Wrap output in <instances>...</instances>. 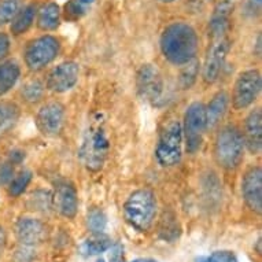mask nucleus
<instances>
[{"instance_id": "nucleus-1", "label": "nucleus", "mask_w": 262, "mask_h": 262, "mask_svg": "<svg viewBox=\"0 0 262 262\" xmlns=\"http://www.w3.org/2000/svg\"><path fill=\"white\" fill-rule=\"evenodd\" d=\"M159 47L165 59L174 66H184L196 58L199 48L198 35L187 22H172L163 29Z\"/></svg>"}, {"instance_id": "nucleus-2", "label": "nucleus", "mask_w": 262, "mask_h": 262, "mask_svg": "<svg viewBox=\"0 0 262 262\" xmlns=\"http://www.w3.org/2000/svg\"><path fill=\"white\" fill-rule=\"evenodd\" d=\"M110 151V142L100 120L92 121L84 134L81 146L78 150L80 161L88 172L96 173L102 170Z\"/></svg>"}, {"instance_id": "nucleus-3", "label": "nucleus", "mask_w": 262, "mask_h": 262, "mask_svg": "<svg viewBox=\"0 0 262 262\" xmlns=\"http://www.w3.org/2000/svg\"><path fill=\"white\" fill-rule=\"evenodd\" d=\"M158 213L155 193L148 188L136 189L124 203V215L126 223L139 232H148Z\"/></svg>"}, {"instance_id": "nucleus-4", "label": "nucleus", "mask_w": 262, "mask_h": 262, "mask_svg": "<svg viewBox=\"0 0 262 262\" xmlns=\"http://www.w3.org/2000/svg\"><path fill=\"white\" fill-rule=\"evenodd\" d=\"M245 140L241 129L235 125H225L220 129L214 140V159L220 168L235 170L245 157Z\"/></svg>"}, {"instance_id": "nucleus-5", "label": "nucleus", "mask_w": 262, "mask_h": 262, "mask_svg": "<svg viewBox=\"0 0 262 262\" xmlns=\"http://www.w3.org/2000/svg\"><path fill=\"white\" fill-rule=\"evenodd\" d=\"M183 125L179 120H170L163 125L155 147V159L162 168L179 165L183 157Z\"/></svg>"}, {"instance_id": "nucleus-6", "label": "nucleus", "mask_w": 262, "mask_h": 262, "mask_svg": "<svg viewBox=\"0 0 262 262\" xmlns=\"http://www.w3.org/2000/svg\"><path fill=\"white\" fill-rule=\"evenodd\" d=\"M60 52V43L55 36L44 35L30 40L24 50V60L30 72H41L56 59Z\"/></svg>"}, {"instance_id": "nucleus-7", "label": "nucleus", "mask_w": 262, "mask_h": 262, "mask_svg": "<svg viewBox=\"0 0 262 262\" xmlns=\"http://www.w3.org/2000/svg\"><path fill=\"white\" fill-rule=\"evenodd\" d=\"M183 135L185 148L189 154H196L203 143L206 128V107L202 102H193L187 107L184 114Z\"/></svg>"}, {"instance_id": "nucleus-8", "label": "nucleus", "mask_w": 262, "mask_h": 262, "mask_svg": "<svg viewBox=\"0 0 262 262\" xmlns=\"http://www.w3.org/2000/svg\"><path fill=\"white\" fill-rule=\"evenodd\" d=\"M261 86L262 78L259 70L249 69L239 73L232 91V107L236 112L249 108L257 100Z\"/></svg>"}, {"instance_id": "nucleus-9", "label": "nucleus", "mask_w": 262, "mask_h": 262, "mask_svg": "<svg viewBox=\"0 0 262 262\" xmlns=\"http://www.w3.org/2000/svg\"><path fill=\"white\" fill-rule=\"evenodd\" d=\"M229 48H231V41L228 36H220L211 39L202 68V78L205 84L210 85L219 80Z\"/></svg>"}, {"instance_id": "nucleus-10", "label": "nucleus", "mask_w": 262, "mask_h": 262, "mask_svg": "<svg viewBox=\"0 0 262 262\" xmlns=\"http://www.w3.org/2000/svg\"><path fill=\"white\" fill-rule=\"evenodd\" d=\"M163 77L159 69L152 63H144L136 73V91L140 99L155 103L163 94Z\"/></svg>"}, {"instance_id": "nucleus-11", "label": "nucleus", "mask_w": 262, "mask_h": 262, "mask_svg": "<svg viewBox=\"0 0 262 262\" xmlns=\"http://www.w3.org/2000/svg\"><path fill=\"white\" fill-rule=\"evenodd\" d=\"M64 106L60 102H47L36 114V126L44 136L54 138L62 132L64 126Z\"/></svg>"}, {"instance_id": "nucleus-12", "label": "nucleus", "mask_w": 262, "mask_h": 262, "mask_svg": "<svg viewBox=\"0 0 262 262\" xmlns=\"http://www.w3.org/2000/svg\"><path fill=\"white\" fill-rule=\"evenodd\" d=\"M80 77V66L77 62H62L50 72L46 81V88L55 94H64L73 88Z\"/></svg>"}, {"instance_id": "nucleus-13", "label": "nucleus", "mask_w": 262, "mask_h": 262, "mask_svg": "<svg viewBox=\"0 0 262 262\" xmlns=\"http://www.w3.org/2000/svg\"><path fill=\"white\" fill-rule=\"evenodd\" d=\"M242 195L246 206L250 210L262 213V169L261 166H251L247 169L242 180Z\"/></svg>"}, {"instance_id": "nucleus-14", "label": "nucleus", "mask_w": 262, "mask_h": 262, "mask_svg": "<svg viewBox=\"0 0 262 262\" xmlns=\"http://www.w3.org/2000/svg\"><path fill=\"white\" fill-rule=\"evenodd\" d=\"M52 207L68 220H73L77 215L78 195L72 183L62 181L56 185L55 192L52 195Z\"/></svg>"}, {"instance_id": "nucleus-15", "label": "nucleus", "mask_w": 262, "mask_h": 262, "mask_svg": "<svg viewBox=\"0 0 262 262\" xmlns=\"http://www.w3.org/2000/svg\"><path fill=\"white\" fill-rule=\"evenodd\" d=\"M15 235L21 246L35 247L47 239V225L37 219L22 217L15 224Z\"/></svg>"}, {"instance_id": "nucleus-16", "label": "nucleus", "mask_w": 262, "mask_h": 262, "mask_svg": "<svg viewBox=\"0 0 262 262\" xmlns=\"http://www.w3.org/2000/svg\"><path fill=\"white\" fill-rule=\"evenodd\" d=\"M245 147L250 154L258 155L262 150V113L261 108H254L246 117L245 132H243Z\"/></svg>"}, {"instance_id": "nucleus-17", "label": "nucleus", "mask_w": 262, "mask_h": 262, "mask_svg": "<svg viewBox=\"0 0 262 262\" xmlns=\"http://www.w3.org/2000/svg\"><path fill=\"white\" fill-rule=\"evenodd\" d=\"M232 10L233 5L231 0H221L219 5L215 6L214 11L211 14L210 26H209V35L211 39L227 36Z\"/></svg>"}, {"instance_id": "nucleus-18", "label": "nucleus", "mask_w": 262, "mask_h": 262, "mask_svg": "<svg viewBox=\"0 0 262 262\" xmlns=\"http://www.w3.org/2000/svg\"><path fill=\"white\" fill-rule=\"evenodd\" d=\"M228 104H229V96L225 91H219L213 96L210 103L205 106L206 107V128L207 130L214 129L221 122L224 116L227 114Z\"/></svg>"}, {"instance_id": "nucleus-19", "label": "nucleus", "mask_w": 262, "mask_h": 262, "mask_svg": "<svg viewBox=\"0 0 262 262\" xmlns=\"http://www.w3.org/2000/svg\"><path fill=\"white\" fill-rule=\"evenodd\" d=\"M21 77V68L15 60H5L0 63V98L13 90Z\"/></svg>"}, {"instance_id": "nucleus-20", "label": "nucleus", "mask_w": 262, "mask_h": 262, "mask_svg": "<svg viewBox=\"0 0 262 262\" xmlns=\"http://www.w3.org/2000/svg\"><path fill=\"white\" fill-rule=\"evenodd\" d=\"M21 117V108L14 102L2 100L0 102V136L9 134L18 124Z\"/></svg>"}, {"instance_id": "nucleus-21", "label": "nucleus", "mask_w": 262, "mask_h": 262, "mask_svg": "<svg viewBox=\"0 0 262 262\" xmlns=\"http://www.w3.org/2000/svg\"><path fill=\"white\" fill-rule=\"evenodd\" d=\"M60 25V9L56 3H48L39 11L37 28L44 32H54Z\"/></svg>"}, {"instance_id": "nucleus-22", "label": "nucleus", "mask_w": 262, "mask_h": 262, "mask_svg": "<svg viewBox=\"0 0 262 262\" xmlns=\"http://www.w3.org/2000/svg\"><path fill=\"white\" fill-rule=\"evenodd\" d=\"M35 15L36 7L33 5H28L24 9L19 10L17 15L11 21V26H10L11 33L14 36H19L28 32L30 29V26L33 25V22H35Z\"/></svg>"}, {"instance_id": "nucleus-23", "label": "nucleus", "mask_w": 262, "mask_h": 262, "mask_svg": "<svg viewBox=\"0 0 262 262\" xmlns=\"http://www.w3.org/2000/svg\"><path fill=\"white\" fill-rule=\"evenodd\" d=\"M108 249H112V241L108 237L102 235H94V237L86 239L81 245L80 250L81 254L91 257V255H99V254L107 251Z\"/></svg>"}, {"instance_id": "nucleus-24", "label": "nucleus", "mask_w": 262, "mask_h": 262, "mask_svg": "<svg viewBox=\"0 0 262 262\" xmlns=\"http://www.w3.org/2000/svg\"><path fill=\"white\" fill-rule=\"evenodd\" d=\"M181 228L180 224L177 221L176 215L174 214H165L162 217L161 225H159V236L162 237L163 241L172 243L180 236Z\"/></svg>"}, {"instance_id": "nucleus-25", "label": "nucleus", "mask_w": 262, "mask_h": 262, "mask_svg": "<svg viewBox=\"0 0 262 262\" xmlns=\"http://www.w3.org/2000/svg\"><path fill=\"white\" fill-rule=\"evenodd\" d=\"M86 227L92 235H102L107 227V217L100 207H91L86 214Z\"/></svg>"}, {"instance_id": "nucleus-26", "label": "nucleus", "mask_w": 262, "mask_h": 262, "mask_svg": "<svg viewBox=\"0 0 262 262\" xmlns=\"http://www.w3.org/2000/svg\"><path fill=\"white\" fill-rule=\"evenodd\" d=\"M32 179H33V173L28 169H24L19 173H17L9 183L10 196H13V198L21 196L22 193L25 192V189L28 188V185L30 184Z\"/></svg>"}, {"instance_id": "nucleus-27", "label": "nucleus", "mask_w": 262, "mask_h": 262, "mask_svg": "<svg viewBox=\"0 0 262 262\" xmlns=\"http://www.w3.org/2000/svg\"><path fill=\"white\" fill-rule=\"evenodd\" d=\"M28 206L33 211H48L52 207V193L50 191L37 189L28 199Z\"/></svg>"}, {"instance_id": "nucleus-28", "label": "nucleus", "mask_w": 262, "mask_h": 262, "mask_svg": "<svg viewBox=\"0 0 262 262\" xmlns=\"http://www.w3.org/2000/svg\"><path fill=\"white\" fill-rule=\"evenodd\" d=\"M22 0H0V26L13 21L21 10Z\"/></svg>"}, {"instance_id": "nucleus-29", "label": "nucleus", "mask_w": 262, "mask_h": 262, "mask_svg": "<svg viewBox=\"0 0 262 262\" xmlns=\"http://www.w3.org/2000/svg\"><path fill=\"white\" fill-rule=\"evenodd\" d=\"M44 90H46V86L39 80H33V81L26 82L24 85L22 96L28 103H37V102L43 99Z\"/></svg>"}, {"instance_id": "nucleus-30", "label": "nucleus", "mask_w": 262, "mask_h": 262, "mask_svg": "<svg viewBox=\"0 0 262 262\" xmlns=\"http://www.w3.org/2000/svg\"><path fill=\"white\" fill-rule=\"evenodd\" d=\"M184 66L185 70L181 73L180 82L184 90H189V86L195 82L196 76H198V62H195V59H193L189 63L184 64Z\"/></svg>"}, {"instance_id": "nucleus-31", "label": "nucleus", "mask_w": 262, "mask_h": 262, "mask_svg": "<svg viewBox=\"0 0 262 262\" xmlns=\"http://www.w3.org/2000/svg\"><path fill=\"white\" fill-rule=\"evenodd\" d=\"M86 13V6L81 5L80 0H69L64 5V17L70 21H76Z\"/></svg>"}, {"instance_id": "nucleus-32", "label": "nucleus", "mask_w": 262, "mask_h": 262, "mask_svg": "<svg viewBox=\"0 0 262 262\" xmlns=\"http://www.w3.org/2000/svg\"><path fill=\"white\" fill-rule=\"evenodd\" d=\"M195 262H239L236 255L232 251L228 250H220L210 254L209 257H199L195 259Z\"/></svg>"}, {"instance_id": "nucleus-33", "label": "nucleus", "mask_w": 262, "mask_h": 262, "mask_svg": "<svg viewBox=\"0 0 262 262\" xmlns=\"http://www.w3.org/2000/svg\"><path fill=\"white\" fill-rule=\"evenodd\" d=\"M33 247L28 246H21V249H18L14 254V262H33L35 254H33Z\"/></svg>"}, {"instance_id": "nucleus-34", "label": "nucleus", "mask_w": 262, "mask_h": 262, "mask_svg": "<svg viewBox=\"0 0 262 262\" xmlns=\"http://www.w3.org/2000/svg\"><path fill=\"white\" fill-rule=\"evenodd\" d=\"M262 7V0H246L245 2V14L247 17L255 18L259 15Z\"/></svg>"}, {"instance_id": "nucleus-35", "label": "nucleus", "mask_w": 262, "mask_h": 262, "mask_svg": "<svg viewBox=\"0 0 262 262\" xmlns=\"http://www.w3.org/2000/svg\"><path fill=\"white\" fill-rule=\"evenodd\" d=\"M14 176V165H11L10 162L2 163L0 166V184L5 185L9 184L10 180L13 179Z\"/></svg>"}, {"instance_id": "nucleus-36", "label": "nucleus", "mask_w": 262, "mask_h": 262, "mask_svg": "<svg viewBox=\"0 0 262 262\" xmlns=\"http://www.w3.org/2000/svg\"><path fill=\"white\" fill-rule=\"evenodd\" d=\"M10 37L5 32H0V60L5 59L10 52Z\"/></svg>"}, {"instance_id": "nucleus-37", "label": "nucleus", "mask_w": 262, "mask_h": 262, "mask_svg": "<svg viewBox=\"0 0 262 262\" xmlns=\"http://www.w3.org/2000/svg\"><path fill=\"white\" fill-rule=\"evenodd\" d=\"M124 249L121 246H116L110 253V261L112 262H124Z\"/></svg>"}, {"instance_id": "nucleus-38", "label": "nucleus", "mask_w": 262, "mask_h": 262, "mask_svg": "<svg viewBox=\"0 0 262 262\" xmlns=\"http://www.w3.org/2000/svg\"><path fill=\"white\" fill-rule=\"evenodd\" d=\"M24 159H25V152H22V151L19 150H15L11 151L9 162L11 163V165H18V163H21Z\"/></svg>"}, {"instance_id": "nucleus-39", "label": "nucleus", "mask_w": 262, "mask_h": 262, "mask_svg": "<svg viewBox=\"0 0 262 262\" xmlns=\"http://www.w3.org/2000/svg\"><path fill=\"white\" fill-rule=\"evenodd\" d=\"M6 245H7V235H6L5 228L0 225V258L5 254Z\"/></svg>"}, {"instance_id": "nucleus-40", "label": "nucleus", "mask_w": 262, "mask_h": 262, "mask_svg": "<svg viewBox=\"0 0 262 262\" xmlns=\"http://www.w3.org/2000/svg\"><path fill=\"white\" fill-rule=\"evenodd\" d=\"M132 262H157L155 259H151V258H138Z\"/></svg>"}, {"instance_id": "nucleus-41", "label": "nucleus", "mask_w": 262, "mask_h": 262, "mask_svg": "<svg viewBox=\"0 0 262 262\" xmlns=\"http://www.w3.org/2000/svg\"><path fill=\"white\" fill-rule=\"evenodd\" d=\"M94 2H95V0H80V3H81V5H84V6L92 5Z\"/></svg>"}, {"instance_id": "nucleus-42", "label": "nucleus", "mask_w": 262, "mask_h": 262, "mask_svg": "<svg viewBox=\"0 0 262 262\" xmlns=\"http://www.w3.org/2000/svg\"><path fill=\"white\" fill-rule=\"evenodd\" d=\"M162 3H173V2H176V0H161Z\"/></svg>"}, {"instance_id": "nucleus-43", "label": "nucleus", "mask_w": 262, "mask_h": 262, "mask_svg": "<svg viewBox=\"0 0 262 262\" xmlns=\"http://www.w3.org/2000/svg\"><path fill=\"white\" fill-rule=\"evenodd\" d=\"M96 262H106V261H104V259H102V258H99V259H98Z\"/></svg>"}, {"instance_id": "nucleus-44", "label": "nucleus", "mask_w": 262, "mask_h": 262, "mask_svg": "<svg viewBox=\"0 0 262 262\" xmlns=\"http://www.w3.org/2000/svg\"><path fill=\"white\" fill-rule=\"evenodd\" d=\"M0 166H2V162H0Z\"/></svg>"}, {"instance_id": "nucleus-45", "label": "nucleus", "mask_w": 262, "mask_h": 262, "mask_svg": "<svg viewBox=\"0 0 262 262\" xmlns=\"http://www.w3.org/2000/svg\"><path fill=\"white\" fill-rule=\"evenodd\" d=\"M231 2H232V0H231Z\"/></svg>"}]
</instances>
